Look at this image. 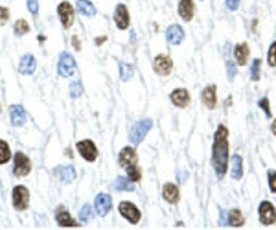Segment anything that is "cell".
<instances>
[{
    "label": "cell",
    "mask_w": 276,
    "mask_h": 230,
    "mask_svg": "<svg viewBox=\"0 0 276 230\" xmlns=\"http://www.w3.org/2000/svg\"><path fill=\"white\" fill-rule=\"evenodd\" d=\"M212 164L217 179H223L230 164V146H228V127L225 124L217 126L214 132V146H212Z\"/></svg>",
    "instance_id": "obj_1"
},
{
    "label": "cell",
    "mask_w": 276,
    "mask_h": 230,
    "mask_svg": "<svg viewBox=\"0 0 276 230\" xmlns=\"http://www.w3.org/2000/svg\"><path fill=\"white\" fill-rule=\"evenodd\" d=\"M151 127H153V120L151 118H144V120H138V122H135V126L129 129V142H131L133 146L142 144L144 138L147 136V132L151 131Z\"/></svg>",
    "instance_id": "obj_2"
},
{
    "label": "cell",
    "mask_w": 276,
    "mask_h": 230,
    "mask_svg": "<svg viewBox=\"0 0 276 230\" xmlns=\"http://www.w3.org/2000/svg\"><path fill=\"white\" fill-rule=\"evenodd\" d=\"M77 70V65H76V57L72 56L70 52H61L59 57H57V74L61 77H74Z\"/></svg>",
    "instance_id": "obj_3"
},
{
    "label": "cell",
    "mask_w": 276,
    "mask_h": 230,
    "mask_svg": "<svg viewBox=\"0 0 276 230\" xmlns=\"http://www.w3.org/2000/svg\"><path fill=\"white\" fill-rule=\"evenodd\" d=\"M118 212H120V216L124 217L129 225H138L142 221V210L138 208L135 202L122 201L118 204Z\"/></svg>",
    "instance_id": "obj_4"
},
{
    "label": "cell",
    "mask_w": 276,
    "mask_h": 230,
    "mask_svg": "<svg viewBox=\"0 0 276 230\" xmlns=\"http://www.w3.org/2000/svg\"><path fill=\"white\" fill-rule=\"evenodd\" d=\"M11 202H13V208L17 212H24L30 206V190L24 184H17L11 190Z\"/></svg>",
    "instance_id": "obj_5"
},
{
    "label": "cell",
    "mask_w": 276,
    "mask_h": 230,
    "mask_svg": "<svg viewBox=\"0 0 276 230\" xmlns=\"http://www.w3.org/2000/svg\"><path fill=\"white\" fill-rule=\"evenodd\" d=\"M57 17L61 21L63 28L70 30L74 26V21H76V7L72 6L70 2H67V0H63V2H59V6H57Z\"/></svg>",
    "instance_id": "obj_6"
},
{
    "label": "cell",
    "mask_w": 276,
    "mask_h": 230,
    "mask_svg": "<svg viewBox=\"0 0 276 230\" xmlns=\"http://www.w3.org/2000/svg\"><path fill=\"white\" fill-rule=\"evenodd\" d=\"M32 173V161H30V157L26 153H22V151H17L13 155V175L15 177H28V175Z\"/></svg>",
    "instance_id": "obj_7"
},
{
    "label": "cell",
    "mask_w": 276,
    "mask_h": 230,
    "mask_svg": "<svg viewBox=\"0 0 276 230\" xmlns=\"http://www.w3.org/2000/svg\"><path fill=\"white\" fill-rule=\"evenodd\" d=\"M175 65H173V59L168 54H159L153 59V72L160 77H168L173 72Z\"/></svg>",
    "instance_id": "obj_8"
},
{
    "label": "cell",
    "mask_w": 276,
    "mask_h": 230,
    "mask_svg": "<svg viewBox=\"0 0 276 230\" xmlns=\"http://www.w3.org/2000/svg\"><path fill=\"white\" fill-rule=\"evenodd\" d=\"M258 217L263 227H273L276 223V206L271 201H262L258 206Z\"/></svg>",
    "instance_id": "obj_9"
},
{
    "label": "cell",
    "mask_w": 276,
    "mask_h": 230,
    "mask_svg": "<svg viewBox=\"0 0 276 230\" xmlns=\"http://www.w3.org/2000/svg\"><path fill=\"white\" fill-rule=\"evenodd\" d=\"M76 149L79 157H81L85 162H96L98 161V147L92 140H79L76 144Z\"/></svg>",
    "instance_id": "obj_10"
},
{
    "label": "cell",
    "mask_w": 276,
    "mask_h": 230,
    "mask_svg": "<svg viewBox=\"0 0 276 230\" xmlns=\"http://www.w3.org/2000/svg\"><path fill=\"white\" fill-rule=\"evenodd\" d=\"M170 101H172L177 109H188L190 103H192V94L188 89L184 87H179V89H173L170 92Z\"/></svg>",
    "instance_id": "obj_11"
},
{
    "label": "cell",
    "mask_w": 276,
    "mask_h": 230,
    "mask_svg": "<svg viewBox=\"0 0 276 230\" xmlns=\"http://www.w3.org/2000/svg\"><path fill=\"white\" fill-rule=\"evenodd\" d=\"M112 19H114V24H116L118 30H127L131 26V15H129V9L125 4H118Z\"/></svg>",
    "instance_id": "obj_12"
},
{
    "label": "cell",
    "mask_w": 276,
    "mask_h": 230,
    "mask_svg": "<svg viewBox=\"0 0 276 230\" xmlns=\"http://www.w3.org/2000/svg\"><path fill=\"white\" fill-rule=\"evenodd\" d=\"M201 101H203V105L207 107L208 111L217 109V87L215 85H207L201 91Z\"/></svg>",
    "instance_id": "obj_13"
},
{
    "label": "cell",
    "mask_w": 276,
    "mask_h": 230,
    "mask_svg": "<svg viewBox=\"0 0 276 230\" xmlns=\"http://www.w3.org/2000/svg\"><path fill=\"white\" fill-rule=\"evenodd\" d=\"M184 37H186V33H184V28L180 24H170L166 28V41L172 46H179L180 42L184 41Z\"/></svg>",
    "instance_id": "obj_14"
},
{
    "label": "cell",
    "mask_w": 276,
    "mask_h": 230,
    "mask_svg": "<svg viewBox=\"0 0 276 230\" xmlns=\"http://www.w3.org/2000/svg\"><path fill=\"white\" fill-rule=\"evenodd\" d=\"M112 210V199H110L109 194H98L96 199H94V212H96L100 217H105Z\"/></svg>",
    "instance_id": "obj_15"
},
{
    "label": "cell",
    "mask_w": 276,
    "mask_h": 230,
    "mask_svg": "<svg viewBox=\"0 0 276 230\" xmlns=\"http://www.w3.org/2000/svg\"><path fill=\"white\" fill-rule=\"evenodd\" d=\"M55 221H57V225L63 227V229H70V227L76 229V227H81L74 217L70 216L69 210H65V206H57V208H55Z\"/></svg>",
    "instance_id": "obj_16"
},
{
    "label": "cell",
    "mask_w": 276,
    "mask_h": 230,
    "mask_svg": "<svg viewBox=\"0 0 276 230\" xmlns=\"http://www.w3.org/2000/svg\"><path fill=\"white\" fill-rule=\"evenodd\" d=\"M138 162V153H137V149H135V146H125L122 147V151L118 153V164L124 167L127 166H131V164H137Z\"/></svg>",
    "instance_id": "obj_17"
},
{
    "label": "cell",
    "mask_w": 276,
    "mask_h": 230,
    "mask_svg": "<svg viewBox=\"0 0 276 230\" xmlns=\"http://www.w3.org/2000/svg\"><path fill=\"white\" fill-rule=\"evenodd\" d=\"M9 122H11V126L13 127L26 126L28 114L22 105H11V107H9Z\"/></svg>",
    "instance_id": "obj_18"
},
{
    "label": "cell",
    "mask_w": 276,
    "mask_h": 230,
    "mask_svg": "<svg viewBox=\"0 0 276 230\" xmlns=\"http://www.w3.org/2000/svg\"><path fill=\"white\" fill-rule=\"evenodd\" d=\"M250 59V46L248 42H238L234 46V61L238 66H247Z\"/></svg>",
    "instance_id": "obj_19"
},
{
    "label": "cell",
    "mask_w": 276,
    "mask_h": 230,
    "mask_svg": "<svg viewBox=\"0 0 276 230\" xmlns=\"http://www.w3.org/2000/svg\"><path fill=\"white\" fill-rule=\"evenodd\" d=\"M162 199H164L168 204H179L180 201V190L177 184L173 182H166L162 186Z\"/></svg>",
    "instance_id": "obj_20"
},
{
    "label": "cell",
    "mask_w": 276,
    "mask_h": 230,
    "mask_svg": "<svg viewBox=\"0 0 276 230\" xmlns=\"http://www.w3.org/2000/svg\"><path fill=\"white\" fill-rule=\"evenodd\" d=\"M35 70H37V59L32 54H24L19 61V72L22 76H34Z\"/></svg>",
    "instance_id": "obj_21"
},
{
    "label": "cell",
    "mask_w": 276,
    "mask_h": 230,
    "mask_svg": "<svg viewBox=\"0 0 276 230\" xmlns=\"http://www.w3.org/2000/svg\"><path fill=\"white\" fill-rule=\"evenodd\" d=\"M228 169H230V177H232L234 181H242V177H243V157L242 155L234 153L232 157H230Z\"/></svg>",
    "instance_id": "obj_22"
},
{
    "label": "cell",
    "mask_w": 276,
    "mask_h": 230,
    "mask_svg": "<svg viewBox=\"0 0 276 230\" xmlns=\"http://www.w3.org/2000/svg\"><path fill=\"white\" fill-rule=\"evenodd\" d=\"M179 17L184 22L193 21V17H195V2L193 0H179Z\"/></svg>",
    "instance_id": "obj_23"
},
{
    "label": "cell",
    "mask_w": 276,
    "mask_h": 230,
    "mask_svg": "<svg viewBox=\"0 0 276 230\" xmlns=\"http://www.w3.org/2000/svg\"><path fill=\"white\" fill-rule=\"evenodd\" d=\"M57 177L63 184H72L76 181V169H74V166H59L57 167Z\"/></svg>",
    "instance_id": "obj_24"
},
{
    "label": "cell",
    "mask_w": 276,
    "mask_h": 230,
    "mask_svg": "<svg viewBox=\"0 0 276 230\" xmlns=\"http://www.w3.org/2000/svg\"><path fill=\"white\" fill-rule=\"evenodd\" d=\"M76 11L79 15H83L85 19H92L96 15V7H94V4L90 0H77Z\"/></svg>",
    "instance_id": "obj_25"
},
{
    "label": "cell",
    "mask_w": 276,
    "mask_h": 230,
    "mask_svg": "<svg viewBox=\"0 0 276 230\" xmlns=\"http://www.w3.org/2000/svg\"><path fill=\"white\" fill-rule=\"evenodd\" d=\"M245 225V216L240 208H232L228 212V219H227V227H234V229H242Z\"/></svg>",
    "instance_id": "obj_26"
},
{
    "label": "cell",
    "mask_w": 276,
    "mask_h": 230,
    "mask_svg": "<svg viewBox=\"0 0 276 230\" xmlns=\"http://www.w3.org/2000/svg\"><path fill=\"white\" fill-rule=\"evenodd\" d=\"M135 184H137V182H133L127 175H125V177L120 175V177H116V181H114V190H116V192H133V190L137 188Z\"/></svg>",
    "instance_id": "obj_27"
},
{
    "label": "cell",
    "mask_w": 276,
    "mask_h": 230,
    "mask_svg": "<svg viewBox=\"0 0 276 230\" xmlns=\"http://www.w3.org/2000/svg\"><path fill=\"white\" fill-rule=\"evenodd\" d=\"M125 175H127L133 182H140L144 173H142V167L138 166V162H137V164H131V166L125 167Z\"/></svg>",
    "instance_id": "obj_28"
},
{
    "label": "cell",
    "mask_w": 276,
    "mask_h": 230,
    "mask_svg": "<svg viewBox=\"0 0 276 230\" xmlns=\"http://www.w3.org/2000/svg\"><path fill=\"white\" fill-rule=\"evenodd\" d=\"M9 161H11V147L6 140L0 138V166L7 164Z\"/></svg>",
    "instance_id": "obj_29"
},
{
    "label": "cell",
    "mask_w": 276,
    "mask_h": 230,
    "mask_svg": "<svg viewBox=\"0 0 276 230\" xmlns=\"http://www.w3.org/2000/svg\"><path fill=\"white\" fill-rule=\"evenodd\" d=\"M260 77H262V59L256 57L250 63V79L252 81H260Z\"/></svg>",
    "instance_id": "obj_30"
},
{
    "label": "cell",
    "mask_w": 276,
    "mask_h": 230,
    "mask_svg": "<svg viewBox=\"0 0 276 230\" xmlns=\"http://www.w3.org/2000/svg\"><path fill=\"white\" fill-rule=\"evenodd\" d=\"M13 32L17 37H22V35H26L30 32V24H28L26 19H17L13 24Z\"/></svg>",
    "instance_id": "obj_31"
},
{
    "label": "cell",
    "mask_w": 276,
    "mask_h": 230,
    "mask_svg": "<svg viewBox=\"0 0 276 230\" xmlns=\"http://www.w3.org/2000/svg\"><path fill=\"white\" fill-rule=\"evenodd\" d=\"M135 76V68L129 63H120V79L122 81H129Z\"/></svg>",
    "instance_id": "obj_32"
},
{
    "label": "cell",
    "mask_w": 276,
    "mask_h": 230,
    "mask_svg": "<svg viewBox=\"0 0 276 230\" xmlns=\"http://www.w3.org/2000/svg\"><path fill=\"white\" fill-rule=\"evenodd\" d=\"M90 217H92V206L90 204H83L81 210H79V221L81 223H89Z\"/></svg>",
    "instance_id": "obj_33"
},
{
    "label": "cell",
    "mask_w": 276,
    "mask_h": 230,
    "mask_svg": "<svg viewBox=\"0 0 276 230\" xmlns=\"http://www.w3.org/2000/svg\"><path fill=\"white\" fill-rule=\"evenodd\" d=\"M267 63L271 68H276V41L271 42L269 50H267Z\"/></svg>",
    "instance_id": "obj_34"
},
{
    "label": "cell",
    "mask_w": 276,
    "mask_h": 230,
    "mask_svg": "<svg viewBox=\"0 0 276 230\" xmlns=\"http://www.w3.org/2000/svg\"><path fill=\"white\" fill-rule=\"evenodd\" d=\"M258 107L263 111V114L267 116V118H271L273 116V112H271V105H269V98L267 96H263V98L258 99Z\"/></svg>",
    "instance_id": "obj_35"
},
{
    "label": "cell",
    "mask_w": 276,
    "mask_h": 230,
    "mask_svg": "<svg viewBox=\"0 0 276 230\" xmlns=\"http://www.w3.org/2000/svg\"><path fill=\"white\" fill-rule=\"evenodd\" d=\"M69 92H70V96H72V98H79V96L83 94V85H81V81H72V83H70Z\"/></svg>",
    "instance_id": "obj_36"
},
{
    "label": "cell",
    "mask_w": 276,
    "mask_h": 230,
    "mask_svg": "<svg viewBox=\"0 0 276 230\" xmlns=\"http://www.w3.org/2000/svg\"><path fill=\"white\" fill-rule=\"evenodd\" d=\"M267 184H269L271 194H276V171L275 169H269V173H267Z\"/></svg>",
    "instance_id": "obj_37"
},
{
    "label": "cell",
    "mask_w": 276,
    "mask_h": 230,
    "mask_svg": "<svg viewBox=\"0 0 276 230\" xmlns=\"http://www.w3.org/2000/svg\"><path fill=\"white\" fill-rule=\"evenodd\" d=\"M236 66H238V65H236V61L232 63V61L228 59V61H227V74H228V79H230V81H232V79L236 77V74H238V68H236Z\"/></svg>",
    "instance_id": "obj_38"
},
{
    "label": "cell",
    "mask_w": 276,
    "mask_h": 230,
    "mask_svg": "<svg viewBox=\"0 0 276 230\" xmlns=\"http://www.w3.org/2000/svg\"><path fill=\"white\" fill-rule=\"evenodd\" d=\"M7 21H9V9L6 6H0V26L7 24Z\"/></svg>",
    "instance_id": "obj_39"
},
{
    "label": "cell",
    "mask_w": 276,
    "mask_h": 230,
    "mask_svg": "<svg viewBox=\"0 0 276 230\" xmlns=\"http://www.w3.org/2000/svg\"><path fill=\"white\" fill-rule=\"evenodd\" d=\"M26 6H28V9H30V13L32 15L39 13V0H26Z\"/></svg>",
    "instance_id": "obj_40"
},
{
    "label": "cell",
    "mask_w": 276,
    "mask_h": 230,
    "mask_svg": "<svg viewBox=\"0 0 276 230\" xmlns=\"http://www.w3.org/2000/svg\"><path fill=\"white\" fill-rule=\"evenodd\" d=\"M225 4H227L228 11H238V9H240V4H242V0H225Z\"/></svg>",
    "instance_id": "obj_41"
},
{
    "label": "cell",
    "mask_w": 276,
    "mask_h": 230,
    "mask_svg": "<svg viewBox=\"0 0 276 230\" xmlns=\"http://www.w3.org/2000/svg\"><path fill=\"white\" fill-rule=\"evenodd\" d=\"M72 44H74V48L76 50H81V42H79V37H77V35L72 37Z\"/></svg>",
    "instance_id": "obj_42"
},
{
    "label": "cell",
    "mask_w": 276,
    "mask_h": 230,
    "mask_svg": "<svg viewBox=\"0 0 276 230\" xmlns=\"http://www.w3.org/2000/svg\"><path fill=\"white\" fill-rule=\"evenodd\" d=\"M105 41H107V37H96V39H94V44H96V46H102Z\"/></svg>",
    "instance_id": "obj_43"
},
{
    "label": "cell",
    "mask_w": 276,
    "mask_h": 230,
    "mask_svg": "<svg viewBox=\"0 0 276 230\" xmlns=\"http://www.w3.org/2000/svg\"><path fill=\"white\" fill-rule=\"evenodd\" d=\"M271 134H273V136H276V118L271 122Z\"/></svg>",
    "instance_id": "obj_44"
},
{
    "label": "cell",
    "mask_w": 276,
    "mask_h": 230,
    "mask_svg": "<svg viewBox=\"0 0 276 230\" xmlns=\"http://www.w3.org/2000/svg\"><path fill=\"white\" fill-rule=\"evenodd\" d=\"M65 155L72 159V157H74V151H72V147H67V149H65Z\"/></svg>",
    "instance_id": "obj_45"
},
{
    "label": "cell",
    "mask_w": 276,
    "mask_h": 230,
    "mask_svg": "<svg viewBox=\"0 0 276 230\" xmlns=\"http://www.w3.org/2000/svg\"><path fill=\"white\" fill-rule=\"evenodd\" d=\"M230 103H232V98H230V96H228V98L225 99V107H230Z\"/></svg>",
    "instance_id": "obj_46"
},
{
    "label": "cell",
    "mask_w": 276,
    "mask_h": 230,
    "mask_svg": "<svg viewBox=\"0 0 276 230\" xmlns=\"http://www.w3.org/2000/svg\"><path fill=\"white\" fill-rule=\"evenodd\" d=\"M0 111H2V105H0Z\"/></svg>",
    "instance_id": "obj_47"
},
{
    "label": "cell",
    "mask_w": 276,
    "mask_h": 230,
    "mask_svg": "<svg viewBox=\"0 0 276 230\" xmlns=\"http://www.w3.org/2000/svg\"><path fill=\"white\" fill-rule=\"evenodd\" d=\"M199 2H203V0H199Z\"/></svg>",
    "instance_id": "obj_48"
}]
</instances>
